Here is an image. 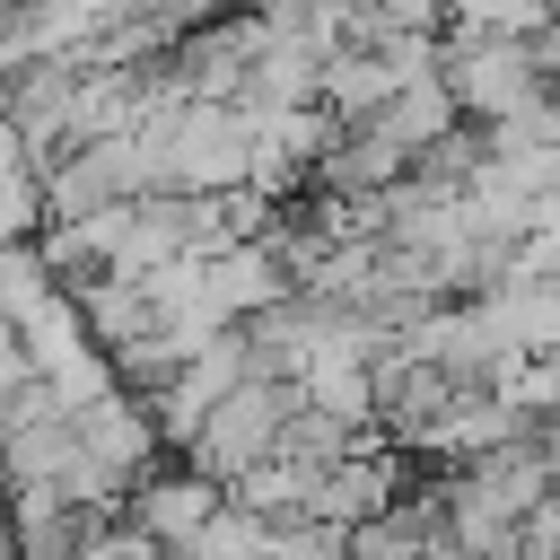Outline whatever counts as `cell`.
I'll return each instance as SVG.
<instances>
[{
    "mask_svg": "<svg viewBox=\"0 0 560 560\" xmlns=\"http://www.w3.org/2000/svg\"><path fill=\"white\" fill-rule=\"evenodd\" d=\"M0 560H18V525H9V499H0Z\"/></svg>",
    "mask_w": 560,
    "mask_h": 560,
    "instance_id": "14",
    "label": "cell"
},
{
    "mask_svg": "<svg viewBox=\"0 0 560 560\" xmlns=\"http://www.w3.org/2000/svg\"><path fill=\"white\" fill-rule=\"evenodd\" d=\"M271 560H350V534H341V525H324V516H280Z\"/></svg>",
    "mask_w": 560,
    "mask_h": 560,
    "instance_id": "12",
    "label": "cell"
},
{
    "mask_svg": "<svg viewBox=\"0 0 560 560\" xmlns=\"http://www.w3.org/2000/svg\"><path fill=\"white\" fill-rule=\"evenodd\" d=\"M219 508H228V481L192 472L184 455H175V464H158V472H140V481H131V499H122V516H131L149 542H166V551H184Z\"/></svg>",
    "mask_w": 560,
    "mask_h": 560,
    "instance_id": "3",
    "label": "cell"
},
{
    "mask_svg": "<svg viewBox=\"0 0 560 560\" xmlns=\"http://www.w3.org/2000/svg\"><path fill=\"white\" fill-rule=\"evenodd\" d=\"M0 499H9V472H0Z\"/></svg>",
    "mask_w": 560,
    "mask_h": 560,
    "instance_id": "16",
    "label": "cell"
},
{
    "mask_svg": "<svg viewBox=\"0 0 560 560\" xmlns=\"http://www.w3.org/2000/svg\"><path fill=\"white\" fill-rule=\"evenodd\" d=\"M18 341H26V359H35V376H61L79 350H96V332H88V306L70 298V289H52L26 324H18Z\"/></svg>",
    "mask_w": 560,
    "mask_h": 560,
    "instance_id": "7",
    "label": "cell"
},
{
    "mask_svg": "<svg viewBox=\"0 0 560 560\" xmlns=\"http://www.w3.org/2000/svg\"><path fill=\"white\" fill-rule=\"evenodd\" d=\"M70 298L88 306V332H96V341H105L114 359L166 332V306H158V289H149L140 271H96V280H79Z\"/></svg>",
    "mask_w": 560,
    "mask_h": 560,
    "instance_id": "6",
    "label": "cell"
},
{
    "mask_svg": "<svg viewBox=\"0 0 560 560\" xmlns=\"http://www.w3.org/2000/svg\"><path fill=\"white\" fill-rule=\"evenodd\" d=\"M122 508H88V499H70V490H52V481H26V490H9V525H18V560H70L96 525H114Z\"/></svg>",
    "mask_w": 560,
    "mask_h": 560,
    "instance_id": "5",
    "label": "cell"
},
{
    "mask_svg": "<svg viewBox=\"0 0 560 560\" xmlns=\"http://www.w3.org/2000/svg\"><path fill=\"white\" fill-rule=\"evenodd\" d=\"M534 52H542V79H551V88H560V18H551V26H542V35H534Z\"/></svg>",
    "mask_w": 560,
    "mask_h": 560,
    "instance_id": "13",
    "label": "cell"
},
{
    "mask_svg": "<svg viewBox=\"0 0 560 560\" xmlns=\"http://www.w3.org/2000/svg\"><path fill=\"white\" fill-rule=\"evenodd\" d=\"M9 70H18V61H9V52H0V96H9Z\"/></svg>",
    "mask_w": 560,
    "mask_h": 560,
    "instance_id": "15",
    "label": "cell"
},
{
    "mask_svg": "<svg viewBox=\"0 0 560 560\" xmlns=\"http://www.w3.org/2000/svg\"><path fill=\"white\" fill-rule=\"evenodd\" d=\"M44 219H52V201H44V158H26V166L0 175V245L44 236Z\"/></svg>",
    "mask_w": 560,
    "mask_h": 560,
    "instance_id": "10",
    "label": "cell"
},
{
    "mask_svg": "<svg viewBox=\"0 0 560 560\" xmlns=\"http://www.w3.org/2000/svg\"><path fill=\"white\" fill-rule=\"evenodd\" d=\"M79 79H88V61H18L9 70V96H0V114L26 131V149L35 158H52L61 140H70V105H79Z\"/></svg>",
    "mask_w": 560,
    "mask_h": 560,
    "instance_id": "4",
    "label": "cell"
},
{
    "mask_svg": "<svg viewBox=\"0 0 560 560\" xmlns=\"http://www.w3.org/2000/svg\"><path fill=\"white\" fill-rule=\"evenodd\" d=\"M271 534H280L271 516H254L245 499H228V508H219V516H210L175 560H271Z\"/></svg>",
    "mask_w": 560,
    "mask_h": 560,
    "instance_id": "8",
    "label": "cell"
},
{
    "mask_svg": "<svg viewBox=\"0 0 560 560\" xmlns=\"http://www.w3.org/2000/svg\"><path fill=\"white\" fill-rule=\"evenodd\" d=\"M289 411H298V385H280V376H262V368H254L245 385H228V394L210 402V420H201L175 455H184L192 472H210V481H228V490H236L254 464H271V455H280Z\"/></svg>",
    "mask_w": 560,
    "mask_h": 560,
    "instance_id": "2",
    "label": "cell"
},
{
    "mask_svg": "<svg viewBox=\"0 0 560 560\" xmlns=\"http://www.w3.org/2000/svg\"><path fill=\"white\" fill-rule=\"evenodd\" d=\"M560 0H446V26H490V35H542Z\"/></svg>",
    "mask_w": 560,
    "mask_h": 560,
    "instance_id": "11",
    "label": "cell"
},
{
    "mask_svg": "<svg viewBox=\"0 0 560 560\" xmlns=\"http://www.w3.org/2000/svg\"><path fill=\"white\" fill-rule=\"evenodd\" d=\"M52 289H61V271L44 262V245H35V236L0 245V315H9V324H26V315L52 298Z\"/></svg>",
    "mask_w": 560,
    "mask_h": 560,
    "instance_id": "9",
    "label": "cell"
},
{
    "mask_svg": "<svg viewBox=\"0 0 560 560\" xmlns=\"http://www.w3.org/2000/svg\"><path fill=\"white\" fill-rule=\"evenodd\" d=\"M438 79H446V96L464 105V122H508V114H525L551 79H542V52H534V35H490V26H446L438 35Z\"/></svg>",
    "mask_w": 560,
    "mask_h": 560,
    "instance_id": "1",
    "label": "cell"
}]
</instances>
